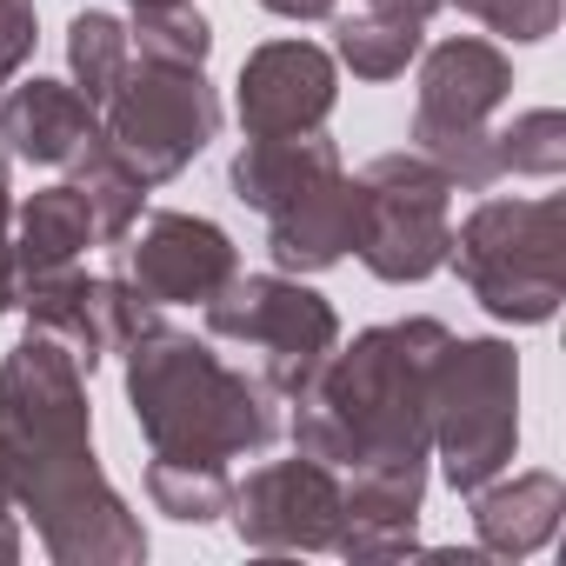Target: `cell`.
<instances>
[{
  "label": "cell",
  "instance_id": "6da1fadb",
  "mask_svg": "<svg viewBox=\"0 0 566 566\" xmlns=\"http://www.w3.org/2000/svg\"><path fill=\"white\" fill-rule=\"evenodd\" d=\"M0 473H8L14 506L34 520L48 559L61 566L147 559V533L94 453L87 374L41 327H28V340L0 360Z\"/></svg>",
  "mask_w": 566,
  "mask_h": 566
},
{
  "label": "cell",
  "instance_id": "7a4b0ae2",
  "mask_svg": "<svg viewBox=\"0 0 566 566\" xmlns=\"http://www.w3.org/2000/svg\"><path fill=\"white\" fill-rule=\"evenodd\" d=\"M453 327L440 321H394L334 347L307 394H294V453L321 467H367V460H427V367Z\"/></svg>",
  "mask_w": 566,
  "mask_h": 566
},
{
  "label": "cell",
  "instance_id": "3957f363",
  "mask_svg": "<svg viewBox=\"0 0 566 566\" xmlns=\"http://www.w3.org/2000/svg\"><path fill=\"white\" fill-rule=\"evenodd\" d=\"M127 407L160 460L227 467L240 453H260L280 433V413L260 374L227 367L207 340L160 321L127 347Z\"/></svg>",
  "mask_w": 566,
  "mask_h": 566
},
{
  "label": "cell",
  "instance_id": "277c9868",
  "mask_svg": "<svg viewBox=\"0 0 566 566\" xmlns=\"http://www.w3.org/2000/svg\"><path fill=\"white\" fill-rule=\"evenodd\" d=\"M447 266L493 321L546 327L566 301V200L559 193L480 200L460 220Z\"/></svg>",
  "mask_w": 566,
  "mask_h": 566
},
{
  "label": "cell",
  "instance_id": "5b68a950",
  "mask_svg": "<svg viewBox=\"0 0 566 566\" xmlns=\"http://www.w3.org/2000/svg\"><path fill=\"white\" fill-rule=\"evenodd\" d=\"M433 453L453 493L486 486L520 453V354L493 334H447L427 367Z\"/></svg>",
  "mask_w": 566,
  "mask_h": 566
},
{
  "label": "cell",
  "instance_id": "8992f818",
  "mask_svg": "<svg viewBox=\"0 0 566 566\" xmlns=\"http://www.w3.org/2000/svg\"><path fill=\"white\" fill-rule=\"evenodd\" d=\"M513 94V61L506 48L480 34H453L440 48H420V101H413V154H427L453 187L486 193L500 187V154H493V114Z\"/></svg>",
  "mask_w": 566,
  "mask_h": 566
},
{
  "label": "cell",
  "instance_id": "52a82bcc",
  "mask_svg": "<svg viewBox=\"0 0 566 566\" xmlns=\"http://www.w3.org/2000/svg\"><path fill=\"white\" fill-rule=\"evenodd\" d=\"M207 334L253 354V374L273 400H294L314 387L327 354L340 347V314L327 294H314L301 273H233L227 287L200 307Z\"/></svg>",
  "mask_w": 566,
  "mask_h": 566
},
{
  "label": "cell",
  "instance_id": "ba28073f",
  "mask_svg": "<svg viewBox=\"0 0 566 566\" xmlns=\"http://www.w3.org/2000/svg\"><path fill=\"white\" fill-rule=\"evenodd\" d=\"M360 227H354V253L374 280L387 287H413V280L440 273L447 266V247H453V180L413 154V147H394V154H374L360 174Z\"/></svg>",
  "mask_w": 566,
  "mask_h": 566
},
{
  "label": "cell",
  "instance_id": "9c48e42d",
  "mask_svg": "<svg viewBox=\"0 0 566 566\" xmlns=\"http://www.w3.org/2000/svg\"><path fill=\"white\" fill-rule=\"evenodd\" d=\"M101 134L134 160V174L147 187H167L220 134V94L207 87V67L134 61L120 74V87L101 101Z\"/></svg>",
  "mask_w": 566,
  "mask_h": 566
},
{
  "label": "cell",
  "instance_id": "30bf717a",
  "mask_svg": "<svg viewBox=\"0 0 566 566\" xmlns=\"http://www.w3.org/2000/svg\"><path fill=\"white\" fill-rule=\"evenodd\" d=\"M14 307L28 314V327L54 334L81 360V374H94L101 360L127 354L154 327V314H160L154 301L134 294L127 273H81V260L14 280Z\"/></svg>",
  "mask_w": 566,
  "mask_h": 566
},
{
  "label": "cell",
  "instance_id": "8fae6325",
  "mask_svg": "<svg viewBox=\"0 0 566 566\" xmlns=\"http://www.w3.org/2000/svg\"><path fill=\"white\" fill-rule=\"evenodd\" d=\"M233 533L247 553H334L340 533V473L294 453V460H266L247 480H233L227 506Z\"/></svg>",
  "mask_w": 566,
  "mask_h": 566
},
{
  "label": "cell",
  "instance_id": "7c38bea8",
  "mask_svg": "<svg viewBox=\"0 0 566 566\" xmlns=\"http://www.w3.org/2000/svg\"><path fill=\"white\" fill-rule=\"evenodd\" d=\"M120 273L134 280V294L154 301V307H207L240 273V247L227 240L220 220L160 207V213H140L127 227Z\"/></svg>",
  "mask_w": 566,
  "mask_h": 566
},
{
  "label": "cell",
  "instance_id": "4fadbf2b",
  "mask_svg": "<svg viewBox=\"0 0 566 566\" xmlns=\"http://www.w3.org/2000/svg\"><path fill=\"white\" fill-rule=\"evenodd\" d=\"M334 101H340V61L314 41H266L240 61L233 114H240L247 140L314 134V127H327Z\"/></svg>",
  "mask_w": 566,
  "mask_h": 566
},
{
  "label": "cell",
  "instance_id": "5bb4252c",
  "mask_svg": "<svg viewBox=\"0 0 566 566\" xmlns=\"http://www.w3.org/2000/svg\"><path fill=\"white\" fill-rule=\"evenodd\" d=\"M340 486V533L334 553L347 559H400L420 546V500H427V460H367L347 467Z\"/></svg>",
  "mask_w": 566,
  "mask_h": 566
},
{
  "label": "cell",
  "instance_id": "9a60e30c",
  "mask_svg": "<svg viewBox=\"0 0 566 566\" xmlns=\"http://www.w3.org/2000/svg\"><path fill=\"white\" fill-rule=\"evenodd\" d=\"M87 134H101V107L74 87V81H21V87H0V147L8 160L28 167H67Z\"/></svg>",
  "mask_w": 566,
  "mask_h": 566
},
{
  "label": "cell",
  "instance_id": "2e32d148",
  "mask_svg": "<svg viewBox=\"0 0 566 566\" xmlns=\"http://www.w3.org/2000/svg\"><path fill=\"white\" fill-rule=\"evenodd\" d=\"M354 227H360V187H354V174H334L314 193L266 213V253L280 273L307 280V273H327L354 253Z\"/></svg>",
  "mask_w": 566,
  "mask_h": 566
},
{
  "label": "cell",
  "instance_id": "e0dca14e",
  "mask_svg": "<svg viewBox=\"0 0 566 566\" xmlns=\"http://www.w3.org/2000/svg\"><path fill=\"white\" fill-rule=\"evenodd\" d=\"M467 500H473V539H480V553H493V559H526V553H539V546L559 533L566 480L546 473V467L513 473V480L493 473V480L473 486Z\"/></svg>",
  "mask_w": 566,
  "mask_h": 566
},
{
  "label": "cell",
  "instance_id": "ac0fdd59",
  "mask_svg": "<svg viewBox=\"0 0 566 566\" xmlns=\"http://www.w3.org/2000/svg\"><path fill=\"white\" fill-rule=\"evenodd\" d=\"M334 174H347L340 167V147L314 127V134H287V140H247L233 154V167H227V187H233L240 207H253L266 220V213H280L287 200L314 193L321 180H334Z\"/></svg>",
  "mask_w": 566,
  "mask_h": 566
},
{
  "label": "cell",
  "instance_id": "d6986e66",
  "mask_svg": "<svg viewBox=\"0 0 566 566\" xmlns=\"http://www.w3.org/2000/svg\"><path fill=\"white\" fill-rule=\"evenodd\" d=\"M101 240L87 200L61 180V187H41L14 207V280L28 273H48V266H74L87 247Z\"/></svg>",
  "mask_w": 566,
  "mask_h": 566
},
{
  "label": "cell",
  "instance_id": "ffe728a7",
  "mask_svg": "<svg viewBox=\"0 0 566 566\" xmlns=\"http://www.w3.org/2000/svg\"><path fill=\"white\" fill-rule=\"evenodd\" d=\"M67 187L87 200V213H94V227H101L107 247L127 240V227L147 213V193H154V187L134 174V160H127L107 134H87V147L67 160Z\"/></svg>",
  "mask_w": 566,
  "mask_h": 566
},
{
  "label": "cell",
  "instance_id": "44dd1931",
  "mask_svg": "<svg viewBox=\"0 0 566 566\" xmlns=\"http://www.w3.org/2000/svg\"><path fill=\"white\" fill-rule=\"evenodd\" d=\"M427 34L420 21H400V14H347L334 21V61L354 74V81H400L413 61H420Z\"/></svg>",
  "mask_w": 566,
  "mask_h": 566
},
{
  "label": "cell",
  "instance_id": "7402d4cb",
  "mask_svg": "<svg viewBox=\"0 0 566 566\" xmlns=\"http://www.w3.org/2000/svg\"><path fill=\"white\" fill-rule=\"evenodd\" d=\"M147 500H154V513H167L180 526H213L233 506V473L213 460H160L154 453L147 460Z\"/></svg>",
  "mask_w": 566,
  "mask_h": 566
},
{
  "label": "cell",
  "instance_id": "603a6c76",
  "mask_svg": "<svg viewBox=\"0 0 566 566\" xmlns=\"http://www.w3.org/2000/svg\"><path fill=\"white\" fill-rule=\"evenodd\" d=\"M127 67H134L127 21H114V14H101V8H87V14L67 21V74H74V87H81L94 107L120 87Z\"/></svg>",
  "mask_w": 566,
  "mask_h": 566
},
{
  "label": "cell",
  "instance_id": "cb8c5ba5",
  "mask_svg": "<svg viewBox=\"0 0 566 566\" xmlns=\"http://www.w3.org/2000/svg\"><path fill=\"white\" fill-rule=\"evenodd\" d=\"M127 41H134V61H160V67H207V54H213V28L193 14V0L134 8Z\"/></svg>",
  "mask_w": 566,
  "mask_h": 566
},
{
  "label": "cell",
  "instance_id": "d4e9b609",
  "mask_svg": "<svg viewBox=\"0 0 566 566\" xmlns=\"http://www.w3.org/2000/svg\"><path fill=\"white\" fill-rule=\"evenodd\" d=\"M493 154H500V174L559 180V174H566V114H559V107L513 114V120L493 134Z\"/></svg>",
  "mask_w": 566,
  "mask_h": 566
},
{
  "label": "cell",
  "instance_id": "484cf974",
  "mask_svg": "<svg viewBox=\"0 0 566 566\" xmlns=\"http://www.w3.org/2000/svg\"><path fill=\"white\" fill-rule=\"evenodd\" d=\"M453 8L480 28H493L500 41H546L559 34V0H453Z\"/></svg>",
  "mask_w": 566,
  "mask_h": 566
},
{
  "label": "cell",
  "instance_id": "4316f807",
  "mask_svg": "<svg viewBox=\"0 0 566 566\" xmlns=\"http://www.w3.org/2000/svg\"><path fill=\"white\" fill-rule=\"evenodd\" d=\"M41 21H34V0H0V87H14V74L34 61Z\"/></svg>",
  "mask_w": 566,
  "mask_h": 566
},
{
  "label": "cell",
  "instance_id": "83f0119b",
  "mask_svg": "<svg viewBox=\"0 0 566 566\" xmlns=\"http://www.w3.org/2000/svg\"><path fill=\"white\" fill-rule=\"evenodd\" d=\"M14 307V193H8V147H0V314Z\"/></svg>",
  "mask_w": 566,
  "mask_h": 566
},
{
  "label": "cell",
  "instance_id": "f1b7e54d",
  "mask_svg": "<svg viewBox=\"0 0 566 566\" xmlns=\"http://www.w3.org/2000/svg\"><path fill=\"white\" fill-rule=\"evenodd\" d=\"M21 559V506L8 493V473H0V566H14Z\"/></svg>",
  "mask_w": 566,
  "mask_h": 566
},
{
  "label": "cell",
  "instance_id": "f546056e",
  "mask_svg": "<svg viewBox=\"0 0 566 566\" xmlns=\"http://www.w3.org/2000/svg\"><path fill=\"white\" fill-rule=\"evenodd\" d=\"M260 8L280 14V21H334L340 0H260Z\"/></svg>",
  "mask_w": 566,
  "mask_h": 566
},
{
  "label": "cell",
  "instance_id": "4dcf8cb0",
  "mask_svg": "<svg viewBox=\"0 0 566 566\" xmlns=\"http://www.w3.org/2000/svg\"><path fill=\"white\" fill-rule=\"evenodd\" d=\"M367 8H374V14H400V21H420V28H427V21L447 8V0H367Z\"/></svg>",
  "mask_w": 566,
  "mask_h": 566
},
{
  "label": "cell",
  "instance_id": "1f68e13d",
  "mask_svg": "<svg viewBox=\"0 0 566 566\" xmlns=\"http://www.w3.org/2000/svg\"><path fill=\"white\" fill-rule=\"evenodd\" d=\"M127 8H167V0H127Z\"/></svg>",
  "mask_w": 566,
  "mask_h": 566
}]
</instances>
